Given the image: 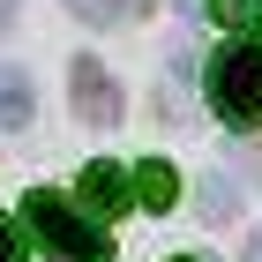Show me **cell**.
<instances>
[{"instance_id": "6da1fadb", "label": "cell", "mask_w": 262, "mask_h": 262, "mask_svg": "<svg viewBox=\"0 0 262 262\" xmlns=\"http://www.w3.org/2000/svg\"><path fill=\"white\" fill-rule=\"evenodd\" d=\"M23 225H30V240H38L53 262H113L105 225L90 217V210H75L68 195H53V187L23 195Z\"/></svg>"}, {"instance_id": "7a4b0ae2", "label": "cell", "mask_w": 262, "mask_h": 262, "mask_svg": "<svg viewBox=\"0 0 262 262\" xmlns=\"http://www.w3.org/2000/svg\"><path fill=\"white\" fill-rule=\"evenodd\" d=\"M202 90H210V105H217V120L262 127V38H232L217 60L202 68Z\"/></svg>"}, {"instance_id": "3957f363", "label": "cell", "mask_w": 262, "mask_h": 262, "mask_svg": "<svg viewBox=\"0 0 262 262\" xmlns=\"http://www.w3.org/2000/svg\"><path fill=\"white\" fill-rule=\"evenodd\" d=\"M68 90H75V120L82 127H113L120 120V82L105 75V60H75L68 68Z\"/></svg>"}, {"instance_id": "277c9868", "label": "cell", "mask_w": 262, "mask_h": 262, "mask_svg": "<svg viewBox=\"0 0 262 262\" xmlns=\"http://www.w3.org/2000/svg\"><path fill=\"white\" fill-rule=\"evenodd\" d=\"M127 202H135V180H127L120 165H105V158H98L90 172H82V210H90V217H105V225H113Z\"/></svg>"}, {"instance_id": "5b68a950", "label": "cell", "mask_w": 262, "mask_h": 262, "mask_svg": "<svg viewBox=\"0 0 262 262\" xmlns=\"http://www.w3.org/2000/svg\"><path fill=\"white\" fill-rule=\"evenodd\" d=\"M135 202H142V210H172V202H180V172H172L165 158L135 165Z\"/></svg>"}, {"instance_id": "8992f818", "label": "cell", "mask_w": 262, "mask_h": 262, "mask_svg": "<svg viewBox=\"0 0 262 262\" xmlns=\"http://www.w3.org/2000/svg\"><path fill=\"white\" fill-rule=\"evenodd\" d=\"M23 120H30V75L0 68V127H23Z\"/></svg>"}, {"instance_id": "52a82bcc", "label": "cell", "mask_w": 262, "mask_h": 262, "mask_svg": "<svg viewBox=\"0 0 262 262\" xmlns=\"http://www.w3.org/2000/svg\"><path fill=\"white\" fill-rule=\"evenodd\" d=\"M202 15L217 23V30H240V38H255V23H262V0H202Z\"/></svg>"}, {"instance_id": "ba28073f", "label": "cell", "mask_w": 262, "mask_h": 262, "mask_svg": "<svg viewBox=\"0 0 262 262\" xmlns=\"http://www.w3.org/2000/svg\"><path fill=\"white\" fill-rule=\"evenodd\" d=\"M202 217H210V225H232V217H240V187L225 180V172L202 180Z\"/></svg>"}, {"instance_id": "9c48e42d", "label": "cell", "mask_w": 262, "mask_h": 262, "mask_svg": "<svg viewBox=\"0 0 262 262\" xmlns=\"http://www.w3.org/2000/svg\"><path fill=\"white\" fill-rule=\"evenodd\" d=\"M150 0H68V15L75 23H135Z\"/></svg>"}, {"instance_id": "30bf717a", "label": "cell", "mask_w": 262, "mask_h": 262, "mask_svg": "<svg viewBox=\"0 0 262 262\" xmlns=\"http://www.w3.org/2000/svg\"><path fill=\"white\" fill-rule=\"evenodd\" d=\"M0 262H23V240H15V225L0 217Z\"/></svg>"}, {"instance_id": "8fae6325", "label": "cell", "mask_w": 262, "mask_h": 262, "mask_svg": "<svg viewBox=\"0 0 262 262\" xmlns=\"http://www.w3.org/2000/svg\"><path fill=\"white\" fill-rule=\"evenodd\" d=\"M8 30H15V0H0V38H8Z\"/></svg>"}, {"instance_id": "7c38bea8", "label": "cell", "mask_w": 262, "mask_h": 262, "mask_svg": "<svg viewBox=\"0 0 262 262\" xmlns=\"http://www.w3.org/2000/svg\"><path fill=\"white\" fill-rule=\"evenodd\" d=\"M247 262H262V232H255V240H247Z\"/></svg>"}, {"instance_id": "4fadbf2b", "label": "cell", "mask_w": 262, "mask_h": 262, "mask_svg": "<svg viewBox=\"0 0 262 262\" xmlns=\"http://www.w3.org/2000/svg\"><path fill=\"white\" fill-rule=\"evenodd\" d=\"M172 8H180V15H195V8H202V0H172Z\"/></svg>"}, {"instance_id": "5bb4252c", "label": "cell", "mask_w": 262, "mask_h": 262, "mask_svg": "<svg viewBox=\"0 0 262 262\" xmlns=\"http://www.w3.org/2000/svg\"><path fill=\"white\" fill-rule=\"evenodd\" d=\"M172 262H195V255H172Z\"/></svg>"}]
</instances>
